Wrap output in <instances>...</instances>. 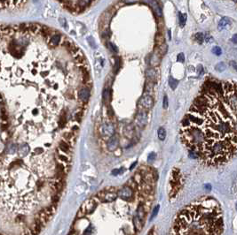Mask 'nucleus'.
<instances>
[{
	"label": "nucleus",
	"instance_id": "obj_1",
	"mask_svg": "<svg viewBox=\"0 0 237 235\" xmlns=\"http://www.w3.org/2000/svg\"><path fill=\"white\" fill-rule=\"evenodd\" d=\"M182 143L202 165L217 167L237 153V112L222 92L210 83L195 99L180 124Z\"/></svg>",
	"mask_w": 237,
	"mask_h": 235
},
{
	"label": "nucleus",
	"instance_id": "obj_2",
	"mask_svg": "<svg viewBox=\"0 0 237 235\" xmlns=\"http://www.w3.org/2000/svg\"><path fill=\"white\" fill-rule=\"evenodd\" d=\"M223 227L219 204L212 198H203L178 213L174 224V235H221Z\"/></svg>",
	"mask_w": 237,
	"mask_h": 235
},
{
	"label": "nucleus",
	"instance_id": "obj_3",
	"mask_svg": "<svg viewBox=\"0 0 237 235\" xmlns=\"http://www.w3.org/2000/svg\"><path fill=\"white\" fill-rule=\"evenodd\" d=\"M180 171L177 169H174L172 171V177L171 180V191H170V197H174L176 194L180 190L181 187V182H180Z\"/></svg>",
	"mask_w": 237,
	"mask_h": 235
},
{
	"label": "nucleus",
	"instance_id": "obj_4",
	"mask_svg": "<svg viewBox=\"0 0 237 235\" xmlns=\"http://www.w3.org/2000/svg\"><path fill=\"white\" fill-rule=\"evenodd\" d=\"M118 198L124 201H130L133 197V189L130 186H124L117 191Z\"/></svg>",
	"mask_w": 237,
	"mask_h": 235
},
{
	"label": "nucleus",
	"instance_id": "obj_5",
	"mask_svg": "<svg viewBox=\"0 0 237 235\" xmlns=\"http://www.w3.org/2000/svg\"><path fill=\"white\" fill-rule=\"evenodd\" d=\"M62 39H63V38H62L61 34H60L58 31H55L54 30L53 35H52L49 39H47V42H48V44H49L50 46L56 47L57 45H59L62 42Z\"/></svg>",
	"mask_w": 237,
	"mask_h": 235
},
{
	"label": "nucleus",
	"instance_id": "obj_6",
	"mask_svg": "<svg viewBox=\"0 0 237 235\" xmlns=\"http://www.w3.org/2000/svg\"><path fill=\"white\" fill-rule=\"evenodd\" d=\"M77 96H78L79 100L85 104V103L88 102V99L90 98V88H88L86 87L81 88V89L79 90Z\"/></svg>",
	"mask_w": 237,
	"mask_h": 235
},
{
	"label": "nucleus",
	"instance_id": "obj_7",
	"mask_svg": "<svg viewBox=\"0 0 237 235\" xmlns=\"http://www.w3.org/2000/svg\"><path fill=\"white\" fill-rule=\"evenodd\" d=\"M137 126L139 127H144L148 123V115L145 112H139L137 114L136 118H135Z\"/></svg>",
	"mask_w": 237,
	"mask_h": 235
},
{
	"label": "nucleus",
	"instance_id": "obj_8",
	"mask_svg": "<svg viewBox=\"0 0 237 235\" xmlns=\"http://www.w3.org/2000/svg\"><path fill=\"white\" fill-rule=\"evenodd\" d=\"M153 98L151 96H148V95H146L144 96L143 97L140 99L139 101V104L141 105L144 109H150L153 106Z\"/></svg>",
	"mask_w": 237,
	"mask_h": 235
},
{
	"label": "nucleus",
	"instance_id": "obj_9",
	"mask_svg": "<svg viewBox=\"0 0 237 235\" xmlns=\"http://www.w3.org/2000/svg\"><path fill=\"white\" fill-rule=\"evenodd\" d=\"M101 131H102V133L104 135H108L110 136L114 133L115 132V128H114V126L111 124V123H107V124H104L101 127Z\"/></svg>",
	"mask_w": 237,
	"mask_h": 235
},
{
	"label": "nucleus",
	"instance_id": "obj_10",
	"mask_svg": "<svg viewBox=\"0 0 237 235\" xmlns=\"http://www.w3.org/2000/svg\"><path fill=\"white\" fill-rule=\"evenodd\" d=\"M58 148H59L61 151H62L63 153H65V154H69L72 147H71L69 144H68L66 141H64L63 140H62V141H60L59 146H58Z\"/></svg>",
	"mask_w": 237,
	"mask_h": 235
},
{
	"label": "nucleus",
	"instance_id": "obj_11",
	"mask_svg": "<svg viewBox=\"0 0 237 235\" xmlns=\"http://www.w3.org/2000/svg\"><path fill=\"white\" fill-rule=\"evenodd\" d=\"M230 24H231V20H230L229 18H227V17H224V18H222L220 21H219L217 29H219V30H223V29H227Z\"/></svg>",
	"mask_w": 237,
	"mask_h": 235
},
{
	"label": "nucleus",
	"instance_id": "obj_12",
	"mask_svg": "<svg viewBox=\"0 0 237 235\" xmlns=\"http://www.w3.org/2000/svg\"><path fill=\"white\" fill-rule=\"evenodd\" d=\"M118 146V141L116 137H112L111 140L107 143V147L109 150H115Z\"/></svg>",
	"mask_w": 237,
	"mask_h": 235
},
{
	"label": "nucleus",
	"instance_id": "obj_13",
	"mask_svg": "<svg viewBox=\"0 0 237 235\" xmlns=\"http://www.w3.org/2000/svg\"><path fill=\"white\" fill-rule=\"evenodd\" d=\"M187 13H180L178 14V20H180V27H183L185 25H186V21H187Z\"/></svg>",
	"mask_w": 237,
	"mask_h": 235
},
{
	"label": "nucleus",
	"instance_id": "obj_14",
	"mask_svg": "<svg viewBox=\"0 0 237 235\" xmlns=\"http://www.w3.org/2000/svg\"><path fill=\"white\" fill-rule=\"evenodd\" d=\"M157 135H158L159 140H161V141H164L165 137H166V131H165V129L163 127L159 128L158 131H157Z\"/></svg>",
	"mask_w": 237,
	"mask_h": 235
},
{
	"label": "nucleus",
	"instance_id": "obj_15",
	"mask_svg": "<svg viewBox=\"0 0 237 235\" xmlns=\"http://www.w3.org/2000/svg\"><path fill=\"white\" fill-rule=\"evenodd\" d=\"M28 152H29V147H28V145L27 144H22L21 146V148H19V154L21 156H24L28 154Z\"/></svg>",
	"mask_w": 237,
	"mask_h": 235
},
{
	"label": "nucleus",
	"instance_id": "obj_16",
	"mask_svg": "<svg viewBox=\"0 0 237 235\" xmlns=\"http://www.w3.org/2000/svg\"><path fill=\"white\" fill-rule=\"evenodd\" d=\"M146 75L148 78L154 80L156 78V72L154 70V69H148L146 72Z\"/></svg>",
	"mask_w": 237,
	"mask_h": 235
},
{
	"label": "nucleus",
	"instance_id": "obj_17",
	"mask_svg": "<svg viewBox=\"0 0 237 235\" xmlns=\"http://www.w3.org/2000/svg\"><path fill=\"white\" fill-rule=\"evenodd\" d=\"M215 69H216L217 72L221 73V72H223V71H225L226 69H227V66H226L225 63L220 62V63H219L216 66H215Z\"/></svg>",
	"mask_w": 237,
	"mask_h": 235
},
{
	"label": "nucleus",
	"instance_id": "obj_18",
	"mask_svg": "<svg viewBox=\"0 0 237 235\" xmlns=\"http://www.w3.org/2000/svg\"><path fill=\"white\" fill-rule=\"evenodd\" d=\"M178 81H177V80H175L174 78H170V80H169V85H170V87H171V89H175V88H177V86H178Z\"/></svg>",
	"mask_w": 237,
	"mask_h": 235
},
{
	"label": "nucleus",
	"instance_id": "obj_19",
	"mask_svg": "<svg viewBox=\"0 0 237 235\" xmlns=\"http://www.w3.org/2000/svg\"><path fill=\"white\" fill-rule=\"evenodd\" d=\"M195 40L196 41L198 44H202L203 42V34L202 33H196L195 34Z\"/></svg>",
	"mask_w": 237,
	"mask_h": 235
},
{
	"label": "nucleus",
	"instance_id": "obj_20",
	"mask_svg": "<svg viewBox=\"0 0 237 235\" xmlns=\"http://www.w3.org/2000/svg\"><path fill=\"white\" fill-rule=\"evenodd\" d=\"M212 52L214 53L215 55L219 56V55H221V53H222V49H221L220 47L216 46V47H214V48L212 49Z\"/></svg>",
	"mask_w": 237,
	"mask_h": 235
},
{
	"label": "nucleus",
	"instance_id": "obj_21",
	"mask_svg": "<svg viewBox=\"0 0 237 235\" xmlns=\"http://www.w3.org/2000/svg\"><path fill=\"white\" fill-rule=\"evenodd\" d=\"M159 208H160V206H159V205H157V206L156 207V208H155L154 210H153V213H152L151 219H152V218H154V217H156V216L157 215V213H158V211H159Z\"/></svg>",
	"mask_w": 237,
	"mask_h": 235
},
{
	"label": "nucleus",
	"instance_id": "obj_22",
	"mask_svg": "<svg viewBox=\"0 0 237 235\" xmlns=\"http://www.w3.org/2000/svg\"><path fill=\"white\" fill-rule=\"evenodd\" d=\"M155 158H156V153H155V152H152V153H150L149 156H148V161L150 163L151 161H154V160H155Z\"/></svg>",
	"mask_w": 237,
	"mask_h": 235
},
{
	"label": "nucleus",
	"instance_id": "obj_23",
	"mask_svg": "<svg viewBox=\"0 0 237 235\" xmlns=\"http://www.w3.org/2000/svg\"><path fill=\"white\" fill-rule=\"evenodd\" d=\"M163 109H166V108L168 107V97H167V96H163Z\"/></svg>",
	"mask_w": 237,
	"mask_h": 235
},
{
	"label": "nucleus",
	"instance_id": "obj_24",
	"mask_svg": "<svg viewBox=\"0 0 237 235\" xmlns=\"http://www.w3.org/2000/svg\"><path fill=\"white\" fill-rule=\"evenodd\" d=\"M178 62H181V63H183V62L185 61V57H184V54L183 53H180L178 55Z\"/></svg>",
	"mask_w": 237,
	"mask_h": 235
},
{
	"label": "nucleus",
	"instance_id": "obj_25",
	"mask_svg": "<svg viewBox=\"0 0 237 235\" xmlns=\"http://www.w3.org/2000/svg\"><path fill=\"white\" fill-rule=\"evenodd\" d=\"M231 41H232L233 44H237V34H234V35H233Z\"/></svg>",
	"mask_w": 237,
	"mask_h": 235
},
{
	"label": "nucleus",
	"instance_id": "obj_26",
	"mask_svg": "<svg viewBox=\"0 0 237 235\" xmlns=\"http://www.w3.org/2000/svg\"><path fill=\"white\" fill-rule=\"evenodd\" d=\"M230 65H231L233 67H234V70H235L236 72H237V64H236V62L235 61H231V62H230Z\"/></svg>",
	"mask_w": 237,
	"mask_h": 235
},
{
	"label": "nucleus",
	"instance_id": "obj_27",
	"mask_svg": "<svg viewBox=\"0 0 237 235\" xmlns=\"http://www.w3.org/2000/svg\"><path fill=\"white\" fill-rule=\"evenodd\" d=\"M109 45H110V47H111L112 51H117V48H116V45H114L113 44H109Z\"/></svg>",
	"mask_w": 237,
	"mask_h": 235
},
{
	"label": "nucleus",
	"instance_id": "obj_28",
	"mask_svg": "<svg viewBox=\"0 0 237 235\" xmlns=\"http://www.w3.org/2000/svg\"><path fill=\"white\" fill-rule=\"evenodd\" d=\"M136 163H137V162H135V163H133V165H131V168H130V170H132V169H133V167H134V166H135V165H136Z\"/></svg>",
	"mask_w": 237,
	"mask_h": 235
}]
</instances>
